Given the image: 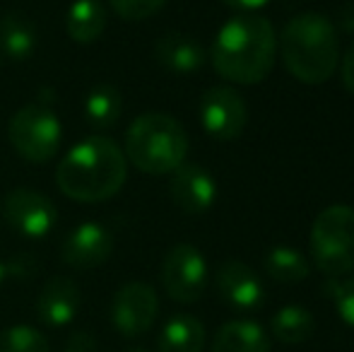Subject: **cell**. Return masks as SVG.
<instances>
[{
	"label": "cell",
	"instance_id": "ba28073f",
	"mask_svg": "<svg viewBox=\"0 0 354 352\" xmlns=\"http://www.w3.org/2000/svg\"><path fill=\"white\" fill-rule=\"evenodd\" d=\"M3 220L12 227L17 234L29 239H44L56 230L58 212L56 205L44 193L32 188H15L0 203Z\"/></svg>",
	"mask_w": 354,
	"mask_h": 352
},
{
	"label": "cell",
	"instance_id": "5b68a950",
	"mask_svg": "<svg viewBox=\"0 0 354 352\" xmlns=\"http://www.w3.org/2000/svg\"><path fill=\"white\" fill-rule=\"evenodd\" d=\"M311 259L328 277L354 272V207L330 205L316 215L308 237Z\"/></svg>",
	"mask_w": 354,
	"mask_h": 352
},
{
	"label": "cell",
	"instance_id": "ffe728a7",
	"mask_svg": "<svg viewBox=\"0 0 354 352\" xmlns=\"http://www.w3.org/2000/svg\"><path fill=\"white\" fill-rule=\"evenodd\" d=\"M270 331L280 343L284 345H299L306 343L316 331V319L306 306L287 304L277 309V314L270 321Z\"/></svg>",
	"mask_w": 354,
	"mask_h": 352
},
{
	"label": "cell",
	"instance_id": "4fadbf2b",
	"mask_svg": "<svg viewBox=\"0 0 354 352\" xmlns=\"http://www.w3.org/2000/svg\"><path fill=\"white\" fill-rule=\"evenodd\" d=\"M169 191L174 203L188 215H203L217 201V183L212 174L201 165H188V162L171 172Z\"/></svg>",
	"mask_w": 354,
	"mask_h": 352
},
{
	"label": "cell",
	"instance_id": "7a4b0ae2",
	"mask_svg": "<svg viewBox=\"0 0 354 352\" xmlns=\"http://www.w3.org/2000/svg\"><path fill=\"white\" fill-rule=\"evenodd\" d=\"M128 160L123 150L104 136H89L66 152L56 169L61 193L77 203H102L123 188Z\"/></svg>",
	"mask_w": 354,
	"mask_h": 352
},
{
	"label": "cell",
	"instance_id": "2e32d148",
	"mask_svg": "<svg viewBox=\"0 0 354 352\" xmlns=\"http://www.w3.org/2000/svg\"><path fill=\"white\" fill-rule=\"evenodd\" d=\"M210 352H270V335L256 321H227L219 326Z\"/></svg>",
	"mask_w": 354,
	"mask_h": 352
},
{
	"label": "cell",
	"instance_id": "277c9868",
	"mask_svg": "<svg viewBox=\"0 0 354 352\" xmlns=\"http://www.w3.org/2000/svg\"><path fill=\"white\" fill-rule=\"evenodd\" d=\"M126 160L149 176L171 174L186 162V128L169 113L149 111L138 116L126 131Z\"/></svg>",
	"mask_w": 354,
	"mask_h": 352
},
{
	"label": "cell",
	"instance_id": "cb8c5ba5",
	"mask_svg": "<svg viewBox=\"0 0 354 352\" xmlns=\"http://www.w3.org/2000/svg\"><path fill=\"white\" fill-rule=\"evenodd\" d=\"M113 12L126 22H142L157 15L167 5V0H109Z\"/></svg>",
	"mask_w": 354,
	"mask_h": 352
},
{
	"label": "cell",
	"instance_id": "30bf717a",
	"mask_svg": "<svg viewBox=\"0 0 354 352\" xmlns=\"http://www.w3.org/2000/svg\"><path fill=\"white\" fill-rule=\"evenodd\" d=\"M248 121L246 102L236 89L227 85L210 87L201 99V123L214 140H236Z\"/></svg>",
	"mask_w": 354,
	"mask_h": 352
},
{
	"label": "cell",
	"instance_id": "d4e9b609",
	"mask_svg": "<svg viewBox=\"0 0 354 352\" xmlns=\"http://www.w3.org/2000/svg\"><path fill=\"white\" fill-rule=\"evenodd\" d=\"M333 302H335V309L340 314V319L354 328V275L337 282L335 292H333Z\"/></svg>",
	"mask_w": 354,
	"mask_h": 352
},
{
	"label": "cell",
	"instance_id": "44dd1931",
	"mask_svg": "<svg viewBox=\"0 0 354 352\" xmlns=\"http://www.w3.org/2000/svg\"><path fill=\"white\" fill-rule=\"evenodd\" d=\"M84 118H87L89 126L99 128H111L118 123L123 111V102H121V92L109 82L102 85H94L89 89V94L84 97Z\"/></svg>",
	"mask_w": 354,
	"mask_h": 352
},
{
	"label": "cell",
	"instance_id": "8992f818",
	"mask_svg": "<svg viewBox=\"0 0 354 352\" xmlns=\"http://www.w3.org/2000/svg\"><path fill=\"white\" fill-rule=\"evenodd\" d=\"M8 138L19 157L41 165L58 155L63 142V126L58 116L44 104H27L17 109L8 123Z\"/></svg>",
	"mask_w": 354,
	"mask_h": 352
},
{
	"label": "cell",
	"instance_id": "d6986e66",
	"mask_svg": "<svg viewBox=\"0 0 354 352\" xmlns=\"http://www.w3.org/2000/svg\"><path fill=\"white\" fill-rule=\"evenodd\" d=\"M106 29V10L99 0H75L66 15V32L75 44H94Z\"/></svg>",
	"mask_w": 354,
	"mask_h": 352
},
{
	"label": "cell",
	"instance_id": "ac0fdd59",
	"mask_svg": "<svg viewBox=\"0 0 354 352\" xmlns=\"http://www.w3.org/2000/svg\"><path fill=\"white\" fill-rule=\"evenodd\" d=\"M37 51V27L22 12H8L0 19V53L12 63H24Z\"/></svg>",
	"mask_w": 354,
	"mask_h": 352
},
{
	"label": "cell",
	"instance_id": "5bb4252c",
	"mask_svg": "<svg viewBox=\"0 0 354 352\" xmlns=\"http://www.w3.org/2000/svg\"><path fill=\"white\" fill-rule=\"evenodd\" d=\"M82 304V292L77 282L68 275H53L44 282L37 297V319L46 328H63L77 316Z\"/></svg>",
	"mask_w": 354,
	"mask_h": 352
},
{
	"label": "cell",
	"instance_id": "9c48e42d",
	"mask_svg": "<svg viewBox=\"0 0 354 352\" xmlns=\"http://www.w3.org/2000/svg\"><path fill=\"white\" fill-rule=\"evenodd\" d=\"M159 314V297L147 282H126L113 295L111 324L123 338L145 335L154 326Z\"/></svg>",
	"mask_w": 354,
	"mask_h": 352
},
{
	"label": "cell",
	"instance_id": "3957f363",
	"mask_svg": "<svg viewBox=\"0 0 354 352\" xmlns=\"http://www.w3.org/2000/svg\"><path fill=\"white\" fill-rule=\"evenodd\" d=\"M289 75L304 85H323L333 77L340 61L337 27L318 12L294 15L277 41Z\"/></svg>",
	"mask_w": 354,
	"mask_h": 352
},
{
	"label": "cell",
	"instance_id": "83f0119b",
	"mask_svg": "<svg viewBox=\"0 0 354 352\" xmlns=\"http://www.w3.org/2000/svg\"><path fill=\"white\" fill-rule=\"evenodd\" d=\"M345 34H354V3H345L337 10V24Z\"/></svg>",
	"mask_w": 354,
	"mask_h": 352
},
{
	"label": "cell",
	"instance_id": "603a6c76",
	"mask_svg": "<svg viewBox=\"0 0 354 352\" xmlns=\"http://www.w3.org/2000/svg\"><path fill=\"white\" fill-rule=\"evenodd\" d=\"M0 352H48V340L34 326H10L0 333Z\"/></svg>",
	"mask_w": 354,
	"mask_h": 352
},
{
	"label": "cell",
	"instance_id": "8fae6325",
	"mask_svg": "<svg viewBox=\"0 0 354 352\" xmlns=\"http://www.w3.org/2000/svg\"><path fill=\"white\" fill-rule=\"evenodd\" d=\"M214 285L222 302L234 311H258L266 302V287L261 275L241 261H227L219 266Z\"/></svg>",
	"mask_w": 354,
	"mask_h": 352
},
{
	"label": "cell",
	"instance_id": "484cf974",
	"mask_svg": "<svg viewBox=\"0 0 354 352\" xmlns=\"http://www.w3.org/2000/svg\"><path fill=\"white\" fill-rule=\"evenodd\" d=\"M340 75H342V85H345V89L354 94V41H352V46L345 51V56H342Z\"/></svg>",
	"mask_w": 354,
	"mask_h": 352
},
{
	"label": "cell",
	"instance_id": "f1b7e54d",
	"mask_svg": "<svg viewBox=\"0 0 354 352\" xmlns=\"http://www.w3.org/2000/svg\"><path fill=\"white\" fill-rule=\"evenodd\" d=\"M224 3H227L229 8H234V10H241V12H253V10L266 8L270 0H224Z\"/></svg>",
	"mask_w": 354,
	"mask_h": 352
},
{
	"label": "cell",
	"instance_id": "4dcf8cb0",
	"mask_svg": "<svg viewBox=\"0 0 354 352\" xmlns=\"http://www.w3.org/2000/svg\"><path fill=\"white\" fill-rule=\"evenodd\" d=\"M126 352H149L147 348H128Z\"/></svg>",
	"mask_w": 354,
	"mask_h": 352
},
{
	"label": "cell",
	"instance_id": "7c38bea8",
	"mask_svg": "<svg viewBox=\"0 0 354 352\" xmlns=\"http://www.w3.org/2000/svg\"><path fill=\"white\" fill-rule=\"evenodd\" d=\"M113 251V234L99 222H82L63 239L61 259L73 270H92L109 261Z\"/></svg>",
	"mask_w": 354,
	"mask_h": 352
},
{
	"label": "cell",
	"instance_id": "e0dca14e",
	"mask_svg": "<svg viewBox=\"0 0 354 352\" xmlns=\"http://www.w3.org/2000/svg\"><path fill=\"white\" fill-rule=\"evenodd\" d=\"M205 350V326L191 314H176L162 326L157 338V352H203Z\"/></svg>",
	"mask_w": 354,
	"mask_h": 352
},
{
	"label": "cell",
	"instance_id": "9a60e30c",
	"mask_svg": "<svg viewBox=\"0 0 354 352\" xmlns=\"http://www.w3.org/2000/svg\"><path fill=\"white\" fill-rule=\"evenodd\" d=\"M154 58L162 68L171 73H196L205 63V51H203L201 41L183 32H169L157 39L154 44Z\"/></svg>",
	"mask_w": 354,
	"mask_h": 352
},
{
	"label": "cell",
	"instance_id": "4316f807",
	"mask_svg": "<svg viewBox=\"0 0 354 352\" xmlns=\"http://www.w3.org/2000/svg\"><path fill=\"white\" fill-rule=\"evenodd\" d=\"M94 350H97V345H94L92 335L84 333V331H77V333H73V338L68 340L66 352H94Z\"/></svg>",
	"mask_w": 354,
	"mask_h": 352
},
{
	"label": "cell",
	"instance_id": "7402d4cb",
	"mask_svg": "<svg viewBox=\"0 0 354 352\" xmlns=\"http://www.w3.org/2000/svg\"><path fill=\"white\" fill-rule=\"evenodd\" d=\"M268 277H272L275 282L282 285H297V282L306 280L311 272V263L306 261V256L299 254L292 246H275L268 251L266 261H263Z\"/></svg>",
	"mask_w": 354,
	"mask_h": 352
},
{
	"label": "cell",
	"instance_id": "52a82bcc",
	"mask_svg": "<svg viewBox=\"0 0 354 352\" xmlns=\"http://www.w3.org/2000/svg\"><path fill=\"white\" fill-rule=\"evenodd\" d=\"M162 285L178 304H193L205 295L207 261L196 246L176 244L162 261Z\"/></svg>",
	"mask_w": 354,
	"mask_h": 352
},
{
	"label": "cell",
	"instance_id": "6da1fadb",
	"mask_svg": "<svg viewBox=\"0 0 354 352\" xmlns=\"http://www.w3.org/2000/svg\"><path fill=\"white\" fill-rule=\"evenodd\" d=\"M277 58V34L268 17L243 12L232 17L212 41L210 61L224 80L258 85L270 75Z\"/></svg>",
	"mask_w": 354,
	"mask_h": 352
},
{
	"label": "cell",
	"instance_id": "f546056e",
	"mask_svg": "<svg viewBox=\"0 0 354 352\" xmlns=\"http://www.w3.org/2000/svg\"><path fill=\"white\" fill-rule=\"evenodd\" d=\"M5 280V266H3V261H0V282Z\"/></svg>",
	"mask_w": 354,
	"mask_h": 352
}]
</instances>
